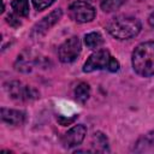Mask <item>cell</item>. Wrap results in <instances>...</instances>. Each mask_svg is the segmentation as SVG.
<instances>
[{"label": "cell", "instance_id": "6da1fadb", "mask_svg": "<svg viewBox=\"0 0 154 154\" xmlns=\"http://www.w3.org/2000/svg\"><path fill=\"white\" fill-rule=\"evenodd\" d=\"M131 63L137 75L142 77L154 76V41L140 43L132 52Z\"/></svg>", "mask_w": 154, "mask_h": 154}, {"label": "cell", "instance_id": "2e32d148", "mask_svg": "<svg viewBox=\"0 0 154 154\" xmlns=\"http://www.w3.org/2000/svg\"><path fill=\"white\" fill-rule=\"evenodd\" d=\"M55 0H32V5L37 11H43L49 7Z\"/></svg>", "mask_w": 154, "mask_h": 154}, {"label": "cell", "instance_id": "8992f818", "mask_svg": "<svg viewBox=\"0 0 154 154\" xmlns=\"http://www.w3.org/2000/svg\"><path fill=\"white\" fill-rule=\"evenodd\" d=\"M112 59V55L108 49L102 48L94 52L84 63L83 65V72H93L95 70H108L109 61Z\"/></svg>", "mask_w": 154, "mask_h": 154}, {"label": "cell", "instance_id": "52a82bcc", "mask_svg": "<svg viewBox=\"0 0 154 154\" xmlns=\"http://www.w3.org/2000/svg\"><path fill=\"white\" fill-rule=\"evenodd\" d=\"M61 17H63V10L61 8H57L54 11H52L49 14L45 16L40 22H37L32 26V29L30 31V37L37 38V37L43 36L53 25H55L60 20Z\"/></svg>", "mask_w": 154, "mask_h": 154}, {"label": "cell", "instance_id": "5b68a950", "mask_svg": "<svg viewBox=\"0 0 154 154\" xmlns=\"http://www.w3.org/2000/svg\"><path fill=\"white\" fill-rule=\"evenodd\" d=\"M82 43L78 36H71L65 42H63L58 49V57L61 63H72L81 54Z\"/></svg>", "mask_w": 154, "mask_h": 154}, {"label": "cell", "instance_id": "9c48e42d", "mask_svg": "<svg viewBox=\"0 0 154 154\" xmlns=\"http://www.w3.org/2000/svg\"><path fill=\"white\" fill-rule=\"evenodd\" d=\"M1 119L2 122L13 125V126H19L24 123L25 120V114L22 111L18 109H11V108H1Z\"/></svg>", "mask_w": 154, "mask_h": 154}, {"label": "cell", "instance_id": "e0dca14e", "mask_svg": "<svg viewBox=\"0 0 154 154\" xmlns=\"http://www.w3.org/2000/svg\"><path fill=\"white\" fill-rule=\"evenodd\" d=\"M18 17H19V16H17L16 13H14V14L10 13V14L6 17V22H7L11 26H19V25H20V20L18 19Z\"/></svg>", "mask_w": 154, "mask_h": 154}, {"label": "cell", "instance_id": "3957f363", "mask_svg": "<svg viewBox=\"0 0 154 154\" xmlns=\"http://www.w3.org/2000/svg\"><path fill=\"white\" fill-rule=\"evenodd\" d=\"M5 90L11 99L19 102H26L38 97V91L35 88L26 85L20 81L7 82L5 84Z\"/></svg>", "mask_w": 154, "mask_h": 154}, {"label": "cell", "instance_id": "277c9868", "mask_svg": "<svg viewBox=\"0 0 154 154\" xmlns=\"http://www.w3.org/2000/svg\"><path fill=\"white\" fill-rule=\"evenodd\" d=\"M69 16L75 22L88 23L95 18L96 11L89 2L83 0H77L69 6Z\"/></svg>", "mask_w": 154, "mask_h": 154}, {"label": "cell", "instance_id": "5bb4252c", "mask_svg": "<svg viewBox=\"0 0 154 154\" xmlns=\"http://www.w3.org/2000/svg\"><path fill=\"white\" fill-rule=\"evenodd\" d=\"M124 2L125 0H103L100 6L103 12H113L117 11Z\"/></svg>", "mask_w": 154, "mask_h": 154}, {"label": "cell", "instance_id": "7c38bea8", "mask_svg": "<svg viewBox=\"0 0 154 154\" xmlns=\"http://www.w3.org/2000/svg\"><path fill=\"white\" fill-rule=\"evenodd\" d=\"M89 96H90V87H89V84L82 82L75 88V99L78 102L84 103L89 99Z\"/></svg>", "mask_w": 154, "mask_h": 154}, {"label": "cell", "instance_id": "ac0fdd59", "mask_svg": "<svg viewBox=\"0 0 154 154\" xmlns=\"http://www.w3.org/2000/svg\"><path fill=\"white\" fill-rule=\"evenodd\" d=\"M119 67H120L119 61H118L116 58H113V57H112V59H111V61H109L108 71H111V72H117V71L119 70Z\"/></svg>", "mask_w": 154, "mask_h": 154}, {"label": "cell", "instance_id": "9a60e30c", "mask_svg": "<svg viewBox=\"0 0 154 154\" xmlns=\"http://www.w3.org/2000/svg\"><path fill=\"white\" fill-rule=\"evenodd\" d=\"M136 146H143L144 148H146V147L154 146V131H150V132L146 134L144 136H142V137L137 141Z\"/></svg>", "mask_w": 154, "mask_h": 154}, {"label": "cell", "instance_id": "ffe728a7", "mask_svg": "<svg viewBox=\"0 0 154 154\" xmlns=\"http://www.w3.org/2000/svg\"><path fill=\"white\" fill-rule=\"evenodd\" d=\"M148 23H149V25H150V26H153V28H154V12L149 16V18H148Z\"/></svg>", "mask_w": 154, "mask_h": 154}, {"label": "cell", "instance_id": "ba28073f", "mask_svg": "<svg viewBox=\"0 0 154 154\" xmlns=\"http://www.w3.org/2000/svg\"><path fill=\"white\" fill-rule=\"evenodd\" d=\"M85 135H87V128L83 124H77L64 134L61 138V143L65 148H72L79 146L83 142Z\"/></svg>", "mask_w": 154, "mask_h": 154}, {"label": "cell", "instance_id": "d6986e66", "mask_svg": "<svg viewBox=\"0 0 154 154\" xmlns=\"http://www.w3.org/2000/svg\"><path fill=\"white\" fill-rule=\"evenodd\" d=\"M77 117L78 116H75V117H72V118H65V117H58V122L61 124V125H69V124H71V123H73L76 119H77Z\"/></svg>", "mask_w": 154, "mask_h": 154}, {"label": "cell", "instance_id": "7a4b0ae2", "mask_svg": "<svg viewBox=\"0 0 154 154\" xmlns=\"http://www.w3.org/2000/svg\"><path fill=\"white\" fill-rule=\"evenodd\" d=\"M141 22L130 16H118L109 20L107 31L118 40H129L138 35L141 31Z\"/></svg>", "mask_w": 154, "mask_h": 154}, {"label": "cell", "instance_id": "8fae6325", "mask_svg": "<svg viewBox=\"0 0 154 154\" xmlns=\"http://www.w3.org/2000/svg\"><path fill=\"white\" fill-rule=\"evenodd\" d=\"M11 7L13 12L19 17H28L29 16V1L28 0H12Z\"/></svg>", "mask_w": 154, "mask_h": 154}, {"label": "cell", "instance_id": "4fadbf2b", "mask_svg": "<svg viewBox=\"0 0 154 154\" xmlns=\"http://www.w3.org/2000/svg\"><path fill=\"white\" fill-rule=\"evenodd\" d=\"M93 144L95 146V152H108V141L102 132H95L93 135Z\"/></svg>", "mask_w": 154, "mask_h": 154}, {"label": "cell", "instance_id": "30bf717a", "mask_svg": "<svg viewBox=\"0 0 154 154\" xmlns=\"http://www.w3.org/2000/svg\"><path fill=\"white\" fill-rule=\"evenodd\" d=\"M84 43H85V46H87L88 48H90V49H96V48H99L100 46H102V43H103V37L101 36L100 32L93 31V32H89V34H87V35L84 36Z\"/></svg>", "mask_w": 154, "mask_h": 154}]
</instances>
